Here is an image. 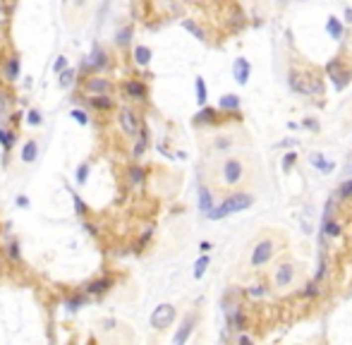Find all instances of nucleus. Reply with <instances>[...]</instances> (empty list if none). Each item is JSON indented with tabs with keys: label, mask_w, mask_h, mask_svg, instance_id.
<instances>
[{
	"label": "nucleus",
	"mask_w": 352,
	"mask_h": 345,
	"mask_svg": "<svg viewBox=\"0 0 352 345\" xmlns=\"http://www.w3.org/2000/svg\"><path fill=\"white\" fill-rule=\"evenodd\" d=\"M252 204H254L252 194L237 192V194H230L220 207H213L206 216H209L211 221H220V218H225V216H230V213H237V211H242V208H249Z\"/></svg>",
	"instance_id": "obj_1"
},
{
	"label": "nucleus",
	"mask_w": 352,
	"mask_h": 345,
	"mask_svg": "<svg viewBox=\"0 0 352 345\" xmlns=\"http://www.w3.org/2000/svg\"><path fill=\"white\" fill-rule=\"evenodd\" d=\"M118 123H120L122 132H125V137L135 139L137 135H139V127H141V123H139V115H137V111H132V108H120L118 111Z\"/></svg>",
	"instance_id": "obj_2"
},
{
	"label": "nucleus",
	"mask_w": 352,
	"mask_h": 345,
	"mask_svg": "<svg viewBox=\"0 0 352 345\" xmlns=\"http://www.w3.org/2000/svg\"><path fill=\"white\" fill-rule=\"evenodd\" d=\"M175 307L173 304H158L153 312H151V326L153 329H158V331H163V329H168L173 321H175Z\"/></svg>",
	"instance_id": "obj_3"
},
{
	"label": "nucleus",
	"mask_w": 352,
	"mask_h": 345,
	"mask_svg": "<svg viewBox=\"0 0 352 345\" xmlns=\"http://www.w3.org/2000/svg\"><path fill=\"white\" fill-rule=\"evenodd\" d=\"M108 51L101 46V43H94L91 46V53H89V58H86V68L91 69V72H98V74H103L106 69H108Z\"/></svg>",
	"instance_id": "obj_4"
},
{
	"label": "nucleus",
	"mask_w": 352,
	"mask_h": 345,
	"mask_svg": "<svg viewBox=\"0 0 352 345\" xmlns=\"http://www.w3.org/2000/svg\"><path fill=\"white\" fill-rule=\"evenodd\" d=\"M84 89H86V94H106V96H110V94L115 91V84L110 82L108 77H103V74L94 72L91 77H86Z\"/></svg>",
	"instance_id": "obj_5"
},
{
	"label": "nucleus",
	"mask_w": 352,
	"mask_h": 345,
	"mask_svg": "<svg viewBox=\"0 0 352 345\" xmlns=\"http://www.w3.org/2000/svg\"><path fill=\"white\" fill-rule=\"evenodd\" d=\"M113 285H115V278L113 276H98V278H94V280H89L81 290H84V295H89V297H103Z\"/></svg>",
	"instance_id": "obj_6"
},
{
	"label": "nucleus",
	"mask_w": 352,
	"mask_h": 345,
	"mask_svg": "<svg viewBox=\"0 0 352 345\" xmlns=\"http://www.w3.org/2000/svg\"><path fill=\"white\" fill-rule=\"evenodd\" d=\"M122 94L130 98V101H146L149 89H146V84L141 82V79H127V82L122 84Z\"/></svg>",
	"instance_id": "obj_7"
},
{
	"label": "nucleus",
	"mask_w": 352,
	"mask_h": 345,
	"mask_svg": "<svg viewBox=\"0 0 352 345\" xmlns=\"http://www.w3.org/2000/svg\"><path fill=\"white\" fill-rule=\"evenodd\" d=\"M19 74H22V58L12 53L10 58H5V63H2V79L5 82H17L19 79Z\"/></svg>",
	"instance_id": "obj_8"
},
{
	"label": "nucleus",
	"mask_w": 352,
	"mask_h": 345,
	"mask_svg": "<svg viewBox=\"0 0 352 345\" xmlns=\"http://www.w3.org/2000/svg\"><path fill=\"white\" fill-rule=\"evenodd\" d=\"M41 153V144L36 137H29L22 141V149H19V161L22 163H34L36 158H39Z\"/></svg>",
	"instance_id": "obj_9"
},
{
	"label": "nucleus",
	"mask_w": 352,
	"mask_h": 345,
	"mask_svg": "<svg viewBox=\"0 0 352 345\" xmlns=\"http://www.w3.org/2000/svg\"><path fill=\"white\" fill-rule=\"evenodd\" d=\"M273 245L271 240H261L257 247H254V252H252V266H264V264L271 259V254H273Z\"/></svg>",
	"instance_id": "obj_10"
},
{
	"label": "nucleus",
	"mask_w": 352,
	"mask_h": 345,
	"mask_svg": "<svg viewBox=\"0 0 352 345\" xmlns=\"http://www.w3.org/2000/svg\"><path fill=\"white\" fill-rule=\"evenodd\" d=\"M223 180H225L228 185H237V182L242 180V163H240L237 158H228V161L223 163Z\"/></svg>",
	"instance_id": "obj_11"
},
{
	"label": "nucleus",
	"mask_w": 352,
	"mask_h": 345,
	"mask_svg": "<svg viewBox=\"0 0 352 345\" xmlns=\"http://www.w3.org/2000/svg\"><path fill=\"white\" fill-rule=\"evenodd\" d=\"M86 103H89V108H94L98 113H108L113 111V98L106 96V94H86Z\"/></svg>",
	"instance_id": "obj_12"
},
{
	"label": "nucleus",
	"mask_w": 352,
	"mask_h": 345,
	"mask_svg": "<svg viewBox=\"0 0 352 345\" xmlns=\"http://www.w3.org/2000/svg\"><path fill=\"white\" fill-rule=\"evenodd\" d=\"M249 72H252V65H249L247 58H237V60L232 63V77H235V82L237 84L249 82Z\"/></svg>",
	"instance_id": "obj_13"
},
{
	"label": "nucleus",
	"mask_w": 352,
	"mask_h": 345,
	"mask_svg": "<svg viewBox=\"0 0 352 345\" xmlns=\"http://www.w3.org/2000/svg\"><path fill=\"white\" fill-rule=\"evenodd\" d=\"M194 324H197V317H194V314H190V317L182 321V326L177 329V333L173 336V343H175V345L187 343V341H190V336H192V329H194Z\"/></svg>",
	"instance_id": "obj_14"
},
{
	"label": "nucleus",
	"mask_w": 352,
	"mask_h": 345,
	"mask_svg": "<svg viewBox=\"0 0 352 345\" xmlns=\"http://www.w3.org/2000/svg\"><path fill=\"white\" fill-rule=\"evenodd\" d=\"M17 141H19L17 130H12V127H0V146H2V151L10 153L17 146Z\"/></svg>",
	"instance_id": "obj_15"
},
{
	"label": "nucleus",
	"mask_w": 352,
	"mask_h": 345,
	"mask_svg": "<svg viewBox=\"0 0 352 345\" xmlns=\"http://www.w3.org/2000/svg\"><path fill=\"white\" fill-rule=\"evenodd\" d=\"M132 36H135V27L132 24H125V27H120L118 31H115V36H113V43L120 48V51H125L130 43H132Z\"/></svg>",
	"instance_id": "obj_16"
},
{
	"label": "nucleus",
	"mask_w": 352,
	"mask_h": 345,
	"mask_svg": "<svg viewBox=\"0 0 352 345\" xmlns=\"http://www.w3.org/2000/svg\"><path fill=\"white\" fill-rule=\"evenodd\" d=\"M292 278H295V266H292V264H283V266H278V271H276V283H278V288L290 285V283H292Z\"/></svg>",
	"instance_id": "obj_17"
},
{
	"label": "nucleus",
	"mask_w": 352,
	"mask_h": 345,
	"mask_svg": "<svg viewBox=\"0 0 352 345\" xmlns=\"http://www.w3.org/2000/svg\"><path fill=\"white\" fill-rule=\"evenodd\" d=\"M151 58H153V53H151L149 46H135V51H132V60H135L137 68H146L151 63Z\"/></svg>",
	"instance_id": "obj_18"
},
{
	"label": "nucleus",
	"mask_w": 352,
	"mask_h": 345,
	"mask_svg": "<svg viewBox=\"0 0 352 345\" xmlns=\"http://www.w3.org/2000/svg\"><path fill=\"white\" fill-rule=\"evenodd\" d=\"M2 249H5L7 259H10L12 264L22 262V245H19V240H17V237H10V240H7V245H5Z\"/></svg>",
	"instance_id": "obj_19"
},
{
	"label": "nucleus",
	"mask_w": 352,
	"mask_h": 345,
	"mask_svg": "<svg viewBox=\"0 0 352 345\" xmlns=\"http://www.w3.org/2000/svg\"><path fill=\"white\" fill-rule=\"evenodd\" d=\"M74 79H77V69L74 68H65L63 72H58V86L60 89H70L72 84H74Z\"/></svg>",
	"instance_id": "obj_20"
},
{
	"label": "nucleus",
	"mask_w": 352,
	"mask_h": 345,
	"mask_svg": "<svg viewBox=\"0 0 352 345\" xmlns=\"http://www.w3.org/2000/svg\"><path fill=\"white\" fill-rule=\"evenodd\" d=\"M89 173H91V163H89V161H81L79 166L74 168V182H77L79 187H84L86 180H89Z\"/></svg>",
	"instance_id": "obj_21"
},
{
	"label": "nucleus",
	"mask_w": 352,
	"mask_h": 345,
	"mask_svg": "<svg viewBox=\"0 0 352 345\" xmlns=\"http://www.w3.org/2000/svg\"><path fill=\"white\" fill-rule=\"evenodd\" d=\"M211 208H213L211 190H206V187H199V211H202V213H209Z\"/></svg>",
	"instance_id": "obj_22"
},
{
	"label": "nucleus",
	"mask_w": 352,
	"mask_h": 345,
	"mask_svg": "<svg viewBox=\"0 0 352 345\" xmlns=\"http://www.w3.org/2000/svg\"><path fill=\"white\" fill-rule=\"evenodd\" d=\"M328 72L333 74V84H336V89H338V91L348 86V82H350V72H336L331 63H328Z\"/></svg>",
	"instance_id": "obj_23"
},
{
	"label": "nucleus",
	"mask_w": 352,
	"mask_h": 345,
	"mask_svg": "<svg viewBox=\"0 0 352 345\" xmlns=\"http://www.w3.org/2000/svg\"><path fill=\"white\" fill-rule=\"evenodd\" d=\"M218 106H220L223 111H237V108H240V96H235V94H225V96H220Z\"/></svg>",
	"instance_id": "obj_24"
},
{
	"label": "nucleus",
	"mask_w": 352,
	"mask_h": 345,
	"mask_svg": "<svg viewBox=\"0 0 352 345\" xmlns=\"http://www.w3.org/2000/svg\"><path fill=\"white\" fill-rule=\"evenodd\" d=\"M213 120H216V111H213V108H204L202 106V111L197 113V115H194V123L197 125H209V123H213Z\"/></svg>",
	"instance_id": "obj_25"
},
{
	"label": "nucleus",
	"mask_w": 352,
	"mask_h": 345,
	"mask_svg": "<svg viewBox=\"0 0 352 345\" xmlns=\"http://www.w3.org/2000/svg\"><path fill=\"white\" fill-rule=\"evenodd\" d=\"M194 86H197V103L199 106H206V98H209V89H206V82L202 77L194 79Z\"/></svg>",
	"instance_id": "obj_26"
},
{
	"label": "nucleus",
	"mask_w": 352,
	"mask_h": 345,
	"mask_svg": "<svg viewBox=\"0 0 352 345\" xmlns=\"http://www.w3.org/2000/svg\"><path fill=\"white\" fill-rule=\"evenodd\" d=\"M309 161H312V166H316L319 170H324V173H331V170H333V163H331V161H326L321 153H312V156H309Z\"/></svg>",
	"instance_id": "obj_27"
},
{
	"label": "nucleus",
	"mask_w": 352,
	"mask_h": 345,
	"mask_svg": "<svg viewBox=\"0 0 352 345\" xmlns=\"http://www.w3.org/2000/svg\"><path fill=\"white\" fill-rule=\"evenodd\" d=\"M127 173H130V182H132V185H141L144 178H146V170H144L141 166H130L127 168Z\"/></svg>",
	"instance_id": "obj_28"
},
{
	"label": "nucleus",
	"mask_w": 352,
	"mask_h": 345,
	"mask_svg": "<svg viewBox=\"0 0 352 345\" xmlns=\"http://www.w3.org/2000/svg\"><path fill=\"white\" fill-rule=\"evenodd\" d=\"M326 31H328L333 39H340V36H343V24L338 22V17H328V22H326Z\"/></svg>",
	"instance_id": "obj_29"
},
{
	"label": "nucleus",
	"mask_w": 352,
	"mask_h": 345,
	"mask_svg": "<svg viewBox=\"0 0 352 345\" xmlns=\"http://www.w3.org/2000/svg\"><path fill=\"white\" fill-rule=\"evenodd\" d=\"M84 304H86V295H79V292H77V295H72L68 302H65V307H68V312H79Z\"/></svg>",
	"instance_id": "obj_30"
},
{
	"label": "nucleus",
	"mask_w": 352,
	"mask_h": 345,
	"mask_svg": "<svg viewBox=\"0 0 352 345\" xmlns=\"http://www.w3.org/2000/svg\"><path fill=\"white\" fill-rule=\"evenodd\" d=\"M182 27L187 29V31H190L194 39H199V41H206V34H204L202 29H199V24H194L192 19H182Z\"/></svg>",
	"instance_id": "obj_31"
},
{
	"label": "nucleus",
	"mask_w": 352,
	"mask_h": 345,
	"mask_svg": "<svg viewBox=\"0 0 352 345\" xmlns=\"http://www.w3.org/2000/svg\"><path fill=\"white\" fill-rule=\"evenodd\" d=\"M72 204H74V213H77V216H81V218L89 216V207L84 204V199H81L77 192H72Z\"/></svg>",
	"instance_id": "obj_32"
},
{
	"label": "nucleus",
	"mask_w": 352,
	"mask_h": 345,
	"mask_svg": "<svg viewBox=\"0 0 352 345\" xmlns=\"http://www.w3.org/2000/svg\"><path fill=\"white\" fill-rule=\"evenodd\" d=\"M27 123L31 125V127H41V125H43V113H41L39 108H31V111L27 113Z\"/></svg>",
	"instance_id": "obj_33"
},
{
	"label": "nucleus",
	"mask_w": 352,
	"mask_h": 345,
	"mask_svg": "<svg viewBox=\"0 0 352 345\" xmlns=\"http://www.w3.org/2000/svg\"><path fill=\"white\" fill-rule=\"evenodd\" d=\"M206 269H209V257L202 254V257L197 259V264H194V278H202L204 274H206Z\"/></svg>",
	"instance_id": "obj_34"
},
{
	"label": "nucleus",
	"mask_w": 352,
	"mask_h": 345,
	"mask_svg": "<svg viewBox=\"0 0 352 345\" xmlns=\"http://www.w3.org/2000/svg\"><path fill=\"white\" fill-rule=\"evenodd\" d=\"M70 115H72V120H74V123L84 125V127L89 125V113L84 111V108H72V113H70Z\"/></svg>",
	"instance_id": "obj_35"
},
{
	"label": "nucleus",
	"mask_w": 352,
	"mask_h": 345,
	"mask_svg": "<svg viewBox=\"0 0 352 345\" xmlns=\"http://www.w3.org/2000/svg\"><path fill=\"white\" fill-rule=\"evenodd\" d=\"M70 63H68V56H58L55 58V63H53V72L58 74V72H63V69L68 68Z\"/></svg>",
	"instance_id": "obj_36"
},
{
	"label": "nucleus",
	"mask_w": 352,
	"mask_h": 345,
	"mask_svg": "<svg viewBox=\"0 0 352 345\" xmlns=\"http://www.w3.org/2000/svg\"><path fill=\"white\" fill-rule=\"evenodd\" d=\"M324 230H326V235H331V237H336V235L340 233V225H338V223H333V221H328V218H326V223H324Z\"/></svg>",
	"instance_id": "obj_37"
},
{
	"label": "nucleus",
	"mask_w": 352,
	"mask_h": 345,
	"mask_svg": "<svg viewBox=\"0 0 352 345\" xmlns=\"http://www.w3.org/2000/svg\"><path fill=\"white\" fill-rule=\"evenodd\" d=\"M81 228H84V230H86L89 235H94V237L98 235V228H96V223H91L89 218H86V216L81 218Z\"/></svg>",
	"instance_id": "obj_38"
},
{
	"label": "nucleus",
	"mask_w": 352,
	"mask_h": 345,
	"mask_svg": "<svg viewBox=\"0 0 352 345\" xmlns=\"http://www.w3.org/2000/svg\"><path fill=\"white\" fill-rule=\"evenodd\" d=\"M151 235H153V228H146V230L141 233V237H139V245H137V247H139L137 252H141V247H144V245L151 240Z\"/></svg>",
	"instance_id": "obj_39"
},
{
	"label": "nucleus",
	"mask_w": 352,
	"mask_h": 345,
	"mask_svg": "<svg viewBox=\"0 0 352 345\" xmlns=\"http://www.w3.org/2000/svg\"><path fill=\"white\" fill-rule=\"evenodd\" d=\"M338 194H340V197H352V180H348V182H343V185H340Z\"/></svg>",
	"instance_id": "obj_40"
},
{
	"label": "nucleus",
	"mask_w": 352,
	"mask_h": 345,
	"mask_svg": "<svg viewBox=\"0 0 352 345\" xmlns=\"http://www.w3.org/2000/svg\"><path fill=\"white\" fill-rule=\"evenodd\" d=\"M295 158H297V153H285V158H283V168L285 170H290V168H292V163H295Z\"/></svg>",
	"instance_id": "obj_41"
},
{
	"label": "nucleus",
	"mask_w": 352,
	"mask_h": 345,
	"mask_svg": "<svg viewBox=\"0 0 352 345\" xmlns=\"http://www.w3.org/2000/svg\"><path fill=\"white\" fill-rule=\"evenodd\" d=\"M14 204H17V207H19V208H29V204H31V202H29V197H27V194H17V199H14Z\"/></svg>",
	"instance_id": "obj_42"
},
{
	"label": "nucleus",
	"mask_w": 352,
	"mask_h": 345,
	"mask_svg": "<svg viewBox=\"0 0 352 345\" xmlns=\"http://www.w3.org/2000/svg\"><path fill=\"white\" fill-rule=\"evenodd\" d=\"M10 120H12L14 125H19V123H22V120H24V113H22V111H14V113H12V118H10Z\"/></svg>",
	"instance_id": "obj_43"
},
{
	"label": "nucleus",
	"mask_w": 352,
	"mask_h": 345,
	"mask_svg": "<svg viewBox=\"0 0 352 345\" xmlns=\"http://www.w3.org/2000/svg\"><path fill=\"white\" fill-rule=\"evenodd\" d=\"M72 5H74L77 10H84V7L89 5V0H72Z\"/></svg>",
	"instance_id": "obj_44"
},
{
	"label": "nucleus",
	"mask_w": 352,
	"mask_h": 345,
	"mask_svg": "<svg viewBox=\"0 0 352 345\" xmlns=\"http://www.w3.org/2000/svg\"><path fill=\"white\" fill-rule=\"evenodd\" d=\"M249 292H252V295H254V297H259V295H264V292H266V290H264V285H254V288L249 290Z\"/></svg>",
	"instance_id": "obj_45"
},
{
	"label": "nucleus",
	"mask_w": 352,
	"mask_h": 345,
	"mask_svg": "<svg viewBox=\"0 0 352 345\" xmlns=\"http://www.w3.org/2000/svg\"><path fill=\"white\" fill-rule=\"evenodd\" d=\"M199 249H202V254H206V252L211 249V242H202V245H199Z\"/></svg>",
	"instance_id": "obj_46"
},
{
	"label": "nucleus",
	"mask_w": 352,
	"mask_h": 345,
	"mask_svg": "<svg viewBox=\"0 0 352 345\" xmlns=\"http://www.w3.org/2000/svg\"><path fill=\"white\" fill-rule=\"evenodd\" d=\"M307 295H316V285H314V283L307 288Z\"/></svg>",
	"instance_id": "obj_47"
},
{
	"label": "nucleus",
	"mask_w": 352,
	"mask_h": 345,
	"mask_svg": "<svg viewBox=\"0 0 352 345\" xmlns=\"http://www.w3.org/2000/svg\"><path fill=\"white\" fill-rule=\"evenodd\" d=\"M345 17H348V22H352V10H345Z\"/></svg>",
	"instance_id": "obj_48"
},
{
	"label": "nucleus",
	"mask_w": 352,
	"mask_h": 345,
	"mask_svg": "<svg viewBox=\"0 0 352 345\" xmlns=\"http://www.w3.org/2000/svg\"><path fill=\"white\" fill-rule=\"evenodd\" d=\"M0 120H2V115H0Z\"/></svg>",
	"instance_id": "obj_49"
}]
</instances>
